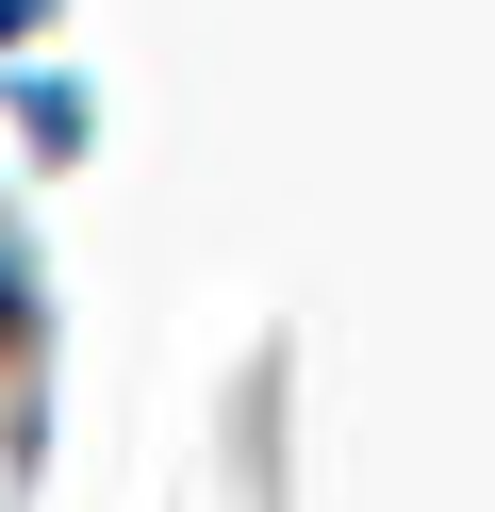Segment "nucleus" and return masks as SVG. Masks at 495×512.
<instances>
[{
  "mask_svg": "<svg viewBox=\"0 0 495 512\" xmlns=\"http://www.w3.org/2000/svg\"><path fill=\"white\" fill-rule=\"evenodd\" d=\"M33 17H50V0H0V50H17V34H33Z\"/></svg>",
  "mask_w": 495,
  "mask_h": 512,
  "instance_id": "f257e3e1",
  "label": "nucleus"
}]
</instances>
